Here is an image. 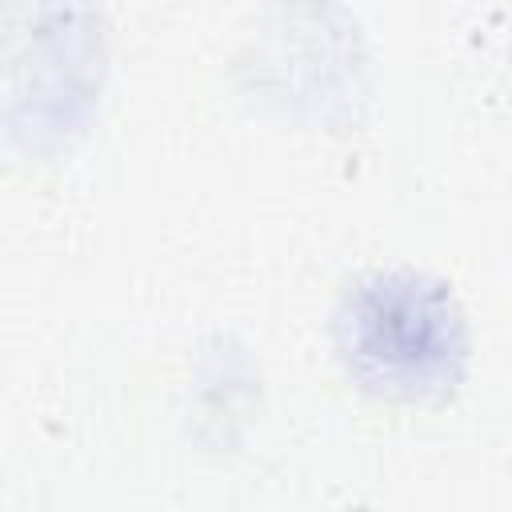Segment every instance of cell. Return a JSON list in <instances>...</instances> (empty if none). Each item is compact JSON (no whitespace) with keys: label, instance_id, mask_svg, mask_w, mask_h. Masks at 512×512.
I'll return each mask as SVG.
<instances>
[{"label":"cell","instance_id":"6da1fadb","mask_svg":"<svg viewBox=\"0 0 512 512\" xmlns=\"http://www.w3.org/2000/svg\"><path fill=\"white\" fill-rule=\"evenodd\" d=\"M348 348L376 384L420 392L448 376V360L456 356V320L440 296L416 284H388L356 304Z\"/></svg>","mask_w":512,"mask_h":512}]
</instances>
